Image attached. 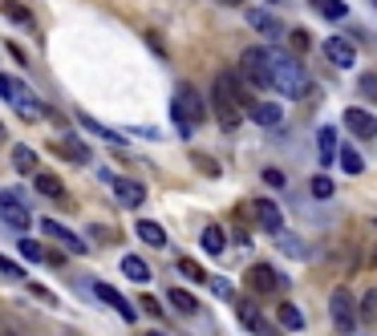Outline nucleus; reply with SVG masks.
<instances>
[{
	"mask_svg": "<svg viewBox=\"0 0 377 336\" xmlns=\"http://www.w3.org/2000/svg\"><path fill=\"white\" fill-rule=\"evenodd\" d=\"M235 316H240V324H244L247 332H256V336H276V328L264 321V312L252 304V300H240V304H235Z\"/></svg>",
	"mask_w": 377,
	"mask_h": 336,
	"instance_id": "13",
	"label": "nucleus"
},
{
	"mask_svg": "<svg viewBox=\"0 0 377 336\" xmlns=\"http://www.w3.org/2000/svg\"><path fill=\"white\" fill-rule=\"evenodd\" d=\"M247 25L260 32V37H268V41H276L280 32H284V25H280L276 16L268 13V8H247Z\"/></svg>",
	"mask_w": 377,
	"mask_h": 336,
	"instance_id": "15",
	"label": "nucleus"
},
{
	"mask_svg": "<svg viewBox=\"0 0 377 336\" xmlns=\"http://www.w3.org/2000/svg\"><path fill=\"white\" fill-rule=\"evenodd\" d=\"M0 142H4V126H0Z\"/></svg>",
	"mask_w": 377,
	"mask_h": 336,
	"instance_id": "47",
	"label": "nucleus"
},
{
	"mask_svg": "<svg viewBox=\"0 0 377 336\" xmlns=\"http://www.w3.org/2000/svg\"><path fill=\"white\" fill-rule=\"evenodd\" d=\"M252 215H256V223H260L264 231H272V235L284 231V211H280L272 199H252Z\"/></svg>",
	"mask_w": 377,
	"mask_h": 336,
	"instance_id": "11",
	"label": "nucleus"
},
{
	"mask_svg": "<svg viewBox=\"0 0 377 336\" xmlns=\"http://www.w3.org/2000/svg\"><path fill=\"white\" fill-rule=\"evenodd\" d=\"M276 321H280L284 332H304V312H300L296 304H280L276 308Z\"/></svg>",
	"mask_w": 377,
	"mask_h": 336,
	"instance_id": "21",
	"label": "nucleus"
},
{
	"mask_svg": "<svg viewBox=\"0 0 377 336\" xmlns=\"http://www.w3.org/2000/svg\"><path fill=\"white\" fill-rule=\"evenodd\" d=\"M207 284L215 288V296H223V300H231V284H228V280H219V275H211Z\"/></svg>",
	"mask_w": 377,
	"mask_h": 336,
	"instance_id": "39",
	"label": "nucleus"
},
{
	"mask_svg": "<svg viewBox=\"0 0 377 336\" xmlns=\"http://www.w3.org/2000/svg\"><path fill=\"white\" fill-rule=\"evenodd\" d=\"M0 223L13 227V231H29V223H33V215L25 207V194L13 191V187L0 191Z\"/></svg>",
	"mask_w": 377,
	"mask_h": 336,
	"instance_id": "6",
	"label": "nucleus"
},
{
	"mask_svg": "<svg viewBox=\"0 0 377 336\" xmlns=\"http://www.w3.org/2000/svg\"><path fill=\"white\" fill-rule=\"evenodd\" d=\"M369 4H373V8H377V0H369Z\"/></svg>",
	"mask_w": 377,
	"mask_h": 336,
	"instance_id": "49",
	"label": "nucleus"
},
{
	"mask_svg": "<svg viewBox=\"0 0 377 336\" xmlns=\"http://www.w3.org/2000/svg\"><path fill=\"white\" fill-rule=\"evenodd\" d=\"M321 13H325L328 20H345V16H349V4H345V0H321Z\"/></svg>",
	"mask_w": 377,
	"mask_h": 336,
	"instance_id": "32",
	"label": "nucleus"
},
{
	"mask_svg": "<svg viewBox=\"0 0 377 336\" xmlns=\"http://www.w3.org/2000/svg\"><path fill=\"white\" fill-rule=\"evenodd\" d=\"M134 231H138V239L150 243V247H166V231L154 223V219H138V223H134Z\"/></svg>",
	"mask_w": 377,
	"mask_h": 336,
	"instance_id": "23",
	"label": "nucleus"
},
{
	"mask_svg": "<svg viewBox=\"0 0 377 336\" xmlns=\"http://www.w3.org/2000/svg\"><path fill=\"white\" fill-rule=\"evenodd\" d=\"M147 336H166V332H159V328H154V332H147Z\"/></svg>",
	"mask_w": 377,
	"mask_h": 336,
	"instance_id": "46",
	"label": "nucleus"
},
{
	"mask_svg": "<svg viewBox=\"0 0 377 336\" xmlns=\"http://www.w3.org/2000/svg\"><path fill=\"white\" fill-rule=\"evenodd\" d=\"M268 57H272V89L280 97H304L309 94V77H304V69L296 61L292 53H284V49H268Z\"/></svg>",
	"mask_w": 377,
	"mask_h": 336,
	"instance_id": "2",
	"label": "nucleus"
},
{
	"mask_svg": "<svg viewBox=\"0 0 377 336\" xmlns=\"http://www.w3.org/2000/svg\"><path fill=\"white\" fill-rule=\"evenodd\" d=\"M325 57L333 65H341V69H353V65H357V49L349 45V41H341V37H328V41H325Z\"/></svg>",
	"mask_w": 377,
	"mask_h": 336,
	"instance_id": "16",
	"label": "nucleus"
},
{
	"mask_svg": "<svg viewBox=\"0 0 377 336\" xmlns=\"http://www.w3.org/2000/svg\"><path fill=\"white\" fill-rule=\"evenodd\" d=\"M316 146H321V162H337V150H341V146H337V130L333 126H321L316 130Z\"/></svg>",
	"mask_w": 377,
	"mask_h": 336,
	"instance_id": "22",
	"label": "nucleus"
},
{
	"mask_svg": "<svg viewBox=\"0 0 377 336\" xmlns=\"http://www.w3.org/2000/svg\"><path fill=\"white\" fill-rule=\"evenodd\" d=\"M41 231H45L49 239L66 243V251H73V256H89V243H85L82 235H78V231H69L66 223H57V219H49V215L41 219Z\"/></svg>",
	"mask_w": 377,
	"mask_h": 336,
	"instance_id": "9",
	"label": "nucleus"
},
{
	"mask_svg": "<svg viewBox=\"0 0 377 336\" xmlns=\"http://www.w3.org/2000/svg\"><path fill=\"white\" fill-rule=\"evenodd\" d=\"M337 158H341L345 175H361V170H365V162H361V154L353 150V146H341V150H337Z\"/></svg>",
	"mask_w": 377,
	"mask_h": 336,
	"instance_id": "29",
	"label": "nucleus"
},
{
	"mask_svg": "<svg viewBox=\"0 0 377 336\" xmlns=\"http://www.w3.org/2000/svg\"><path fill=\"white\" fill-rule=\"evenodd\" d=\"M328 321L337 324L341 332H353L357 328V304H353V292L349 288H333V296H328Z\"/></svg>",
	"mask_w": 377,
	"mask_h": 336,
	"instance_id": "7",
	"label": "nucleus"
},
{
	"mask_svg": "<svg viewBox=\"0 0 377 336\" xmlns=\"http://www.w3.org/2000/svg\"><path fill=\"white\" fill-rule=\"evenodd\" d=\"M13 166H17L20 175H33L37 170V150L33 146H13Z\"/></svg>",
	"mask_w": 377,
	"mask_h": 336,
	"instance_id": "27",
	"label": "nucleus"
},
{
	"mask_svg": "<svg viewBox=\"0 0 377 336\" xmlns=\"http://www.w3.org/2000/svg\"><path fill=\"white\" fill-rule=\"evenodd\" d=\"M122 275L134 280V284H150V268L142 256H122Z\"/></svg>",
	"mask_w": 377,
	"mask_h": 336,
	"instance_id": "24",
	"label": "nucleus"
},
{
	"mask_svg": "<svg viewBox=\"0 0 377 336\" xmlns=\"http://www.w3.org/2000/svg\"><path fill=\"white\" fill-rule=\"evenodd\" d=\"M373 312H377V292H369V296H365V300H361V321H373Z\"/></svg>",
	"mask_w": 377,
	"mask_h": 336,
	"instance_id": "37",
	"label": "nucleus"
},
{
	"mask_svg": "<svg viewBox=\"0 0 377 336\" xmlns=\"http://www.w3.org/2000/svg\"><path fill=\"white\" fill-rule=\"evenodd\" d=\"M292 45L296 49H309V32H292Z\"/></svg>",
	"mask_w": 377,
	"mask_h": 336,
	"instance_id": "44",
	"label": "nucleus"
},
{
	"mask_svg": "<svg viewBox=\"0 0 377 336\" xmlns=\"http://www.w3.org/2000/svg\"><path fill=\"white\" fill-rule=\"evenodd\" d=\"M94 296H98L101 304H110V308H114V312H118V316H122L126 324H134V321H138V308H134L130 300L122 296V292H114V288H110V284H94Z\"/></svg>",
	"mask_w": 377,
	"mask_h": 336,
	"instance_id": "12",
	"label": "nucleus"
},
{
	"mask_svg": "<svg viewBox=\"0 0 377 336\" xmlns=\"http://www.w3.org/2000/svg\"><path fill=\"white\" fill-rule=\"evenodd\" d=\"M361 97H369V101H377V73H365V77L357 81Z\"/></svg>",
	"mask_w": 377,
	"mask_h": 336,
	"instance_id": "35",
	"label": "nucleus"
},
{
	"mask_svg": "<svg viewBox=\"0 0 377 336\" xmlns=\"http://www.w3.org/2000/svg\"><path fill=\"white\" fill-rule=\"evenodd\" d=\"M268 4H276V0H268Z\"/></svg>",
	"mask_w": 377,
	"mask_h": 336,
	"instance_id": "50",
	"label": "nucleus"
},
{
	"mask_svg": "<svg viewBox=\"0 0 377 336\" xmlns=\"http://www.w3.org/2000/svg\"><path fill=\"white\" fill-rule=\"evenodd\" d=\"M0 336H25V324L13 321L8 312H0Z\"/></svg>",
	"mask_w": 377,
	"mask_h": 336,
	"instance_id": "34",
	"label": "nucleus"
},
{
	"mask_svg": "<svg viewBox=\"0 0 377 336\" xmlns=\"http://www.w3.org/2000/svg\"><path fill=\"white\" fill-rule=\"evenodd\" d=\"M138 308H142V312H150V316H163V304H159L154 296H142V300H138Z\"/></svg>",
	"mask_w": 377,
	"mask_h": 336,
	"instance_id": "38",
	"label": "nucleus"
},
{
	"mask_svg": "<svg viewBox=\"0 0 377 336\" xmlns=\"http://www.w3.org/2000/svg\"><path fill=\"white\" fill-rule=\"evenodd\" d=\"M4 49H8V53H13V57H17L20 65H29V53H25V49H20V45H4Z\"/></svg>",
	"mask_w": 377,
	"mask_h": 336,
	"instance_id": "42",
	"label": "nucleus"
},
{
	"mask_svg": "<svg viewBox=\"0 0 377 336\" xmlns=\"http://www.w3.org/2000/svg\"><path fill=\"white\" fill-rule=\"evenodd\" d=\"M110 191L118 194V203H122V207H142V203H147V187H142V182H134V178H114V182H110Z\"/></svg>",
	"mask_w": 377,
	"mask_h": 336,
	"instance_id": "14",
	"label": "nucleus"
},
{
	"mask_svg": "<svg viewBox=\"0 0 377 336\" xmlns=\"http://www.w3.org/2000/svg\"><path fill=\"white\" fill-rule=\"evenodd\" d=\"M17 247H20V256L29 259V263H45V247H41L37 239H20Z\"/></svg>",
	"mask_w": 377,
	"mask_h": 336,
	"instance_id": "31",
	"label": "nucleus"
},
{
	"mask_svg": "<svg viewBox=\"0 0 377 336\" xmlns=\"http://www.w3.org/2000/svg\"><path fill=\"white\" fill-rule=\"evenodd\" d=\"M312 4H316V8H321V0H312Z\"/></svg>",
	"mask_w": 377,
	"mask_h": 336,
	"instance_id": "48",
	"label": "nucleus"
},
{
	"mask_svg": "<svg viewBox=\"0 0 377 336\" xmlns=\"http://www.w3.org/2000/svg\"><path fill=\"white\" fill-rule=\"evenodd\" d=\"M0 97H4V101H8L25 122H45V118L53 113L49 106L33 94V85H25L20 77H8V73H0Z\"/></svg>",
	"mask_w": 377,
	"mask_h": 336,
	"instance_id": "3",
	"label": "nucleus"
},
{
	"mask_svg": "<svg viewBox=\"0 0 377 336\" xmlns=\"http://www.w3.org/2000/svg\"><path fill=\"white\" fill-rule=\"evenodd\" d=\"M0 13L8 16L13 25H20V29H33V13H29L20 0H0Z\"/></svg>",
	"mask_w": 377,
	"mask_h": 336,
	"instance_id": "25",
	"label": "nucleus"
},
{
	"mask_svg": "<svg viewBox=\"0 0 377 336\" xmlns=\"http://www.w3.org/2000/svg\"><path fill=\"white\" fill-rule=\"evenodd\" d=\"M252 122H256V126H280V122H284V110H280L276 101H256V106H252Z\"/></svg>",
	"mask_w": 377,
	"mask_h": 336,
	"instance_id": "17",
	"label": "nucleus"
},
{
	"mask_svg": "<svg viewBox=\"0 0 377 336\" xmlns=\"http://www.w3.org/2000/svg\"><path fill=\"white\" fill-rule=\"evenodd\" d=\"M240 77L252 89H272V57H268V49L252 45L240 53Z\"/></svg>",
	"mask_w": 377,
	"mask_h": 336,
	"instance_id": "5",
	"label": "nucleus"
},
{
	"mask_svg": "<svg viewBox=\"0 0 377 336\" xmlns=\"http://www.w3.org/2000/svg\"><path fill=\"white\" fill-rule=\"evenodd\" d=\"M195 166H199V170H207V175H219V166H215V162H207L203 154H195Z\"/></svg>",
	"mask_w": 377,
	"mask_h": 336,
	"instance_id": "40",
	"label": "nucleus"
},
{
	"mask_svg": "<svg viewBox=\"0 0 377 336\" xmlns=\"http://www.w3.org/2000/svg\"><path fill=\"white\" fill-rule=\"evenodd\" d=\"M171 118H175V130H179L183 138H191V134L203 126V118H207V106H203V97H199L195 85H179V89H175V101H171Z\"/></svg>",
	"mask_w": 377,
	"mask_h": 336,
	"instance_id": "4",
	"label": "nucleus"
},
{
	"mask_svg": "<svg viewBox=\"0 0 377 336\" xmlns=\"http://www.w3.org/2000/svg\"><path fill=\"white\" fill-rule=\"evenodd\" d=\"M33 187L45 194V199H53V203H61V199H66V187H61V178H57V175H33Z\"/></svg>",
	"mask_w": 377,
	"mask_h": 336,
	"instance_id": "26",
	"label": "nucleus"
},
{
	"mask_svg": "<svg viewBox=\"0 0 377 336\" xmlns=\"http://www.w3.org/2000/svg\"><path fill=\"white\" fill-rule=\"evenodd\" d=\"M219 4H228V8H240V4H244V0H219Z\"/></svg>",
	"mask_w": 377,
	"mask_h": 336,
	"instance_id": "45",
	"label": "nucleus"
},
{
	"mask_svg": "<svg viewBox=\"0 0 377 336\" xmlns=\"http://www.w3.org/2000/svg\"><path fill=\"white\" fill-rule=\"evenodd\" d=\"M264 182H272V187H284V175H280V170H264Z\"/></svg>",
	"mask_w": 377,
	"mask_h": 336,
	"instance_id": "41",
	"label": "nucleus"
},
{
	"mask_svg": "<svg viewBox=\"0 0 377 336\" xmlns=\"http://www.w3.org/2000/svg\"><path fill=\"white\" fill-rule=\"evenodd\" d=\"M61 158H69V162H89V146L78 138V134H69L66 130V138H61V150H57Z\"/></svg>",
	"mask_w": 377,
	"mask_h": 336,
	"instance_id": "20",
	"label": "nucleus"
},
{
	"mask_svg": "<svg viewBox=\"0 0 377 336\" xmlns=\"http://www.w3.org/2000/svg\"><path fill=\"white\" fill-rule=\"evenodd\" d=\"M0 275H8V280H25V268H20V263H13L8 256H0Z\"/></svg>",
	"mask_w": 377,
	"mask_h": 336,
	"instance_id": "36",
	"label": "nucleus"
},
{
	"mask_svg": "<svg viewBox=\"0 0 377 336\" xmlns=\"http://www.w3.org/2000/svg\"><path fill=\"white\" fill-rule=\"evenodd\" d=\"M33 296H37V300H45V304H57V296H53V292H45V288H33Z\"/></svg>",
	"mask_w": 377,
	"mask_h": 336,
	"instance_id": "43",
	"label": "nucleus"
},
{
	"mask_svg": "<svg viewBox=\"0 0 377 336\" xmlns=\"http://www.w3.org/2000/svg\"><path fill=\"white\" fill-rule=\"evenodd\" d=\"M179 272H183V275H187V280H195V284H207V280H211V275L203 272V268H199L195 259H187V256H183V259H179Z\"/></svg>",
	"mask_w": 377,
	"mask_h": 336,
	"instance_id": "30",
	"label": "nucleus"
},
{
	"mask_svg": "<svg viewBox=\"0 0 377 336\" xmlns=\"http://www.w3.org/2000/svg\"><path fill=\"white\" fill-rule=\"evenodd\" d=\"M309 191L316 194V199H333V191H337V187H333V178H328V175H316Z\"/></svg>",
	"mask_w": 377,
	"mask_h": 336,
	"instance_id": "33",
	"label": "nucleus"
},
{
	"mask_svg": "<svg viewBox=\"0 0 377 336\" xmlns=\"http://www.w3.org/2000/svg\"><path fill=\"white\" fill-rule=\"evenodd\" d=\"M341 122L353 138H377V118L369 110H361V106H349V110L341 113Z\"/></svg>",
	"mask_w": 377,
	"mask_h": 336,
	"instance_id": "10",
	"label": "nucleus"
},
{
	"mask_svg": "<svg viewBox=\"0 0 377 336\" xmlns=\"http://www.w3.org/2000/svg\"><path fill=\"white\" fill-rule=\"evenodd\" d=\"M244 101H247L244 77L231 73V69H223V73L215 77V85H211V110H215V118H219V126L223 130L240 126V122H244Z\"/></svg>",
	"mask_w": 377,
	"mask_h": 336,
	"instance_id": "1",
	"label": "nucleus"
},
{
	"mask_svg": "<svg viewBox=\"0 0 377 336\" xmlns=\"http://www.w3.org/2000/svg\"><path fill=\"white\" fill-rule=\"evenodd\" d=\"M166 304L175 308L179 316H195V312H199V300L187 288H171V292H166Z\"/></svg>",
	"mask_w": 377,
	"mask_h": 336,
	"instance_id": "19",
	"label": "nucleus"
},
{
	"mask_svg": "<svg viewBox=\"0 0 377 336\" xmlns=\"http://www.w3.org/2000/svg\"><path fill=\"white\" fill-rule=\"evenodd\" d=\"M247 284H252V292H256V296H276L280 288H288V280H284L272 263H252Z\"/></svg>",
	"mask_w": 377,
	"mask_h": 336,
	"instance_id": "8",
	"label": "nucleus"
},
{
	"mask_svg": "<svg viewBox=\"0 0 377 336\" xmlns=\"http://www.w3.org/2000/svg\"><path fill=\"white\" fill-rule=\"evenodd\" d=\"M199 247H203L207 256H223V251H228V231H223L219 223H211L207 231H203V239H199Z\"/></svg>",
	"mask_w": 377,
	"mask_h": 336,
	"instance_id": "18",
	"label": "nucleus"
},
{
	"mask_svg": "<svg viewBox=\"0 0 377 336\" xmlns=\"http://www.w3.org/2000/svg\"><path fill=\"white\" fill-rule=\"evenodd\" d=\"M78 122H82L89 134H98V138H106V142H114V146H122V134H114L110 126H101L98 118H85V113H78Z\"/></svg>",
	"mask_w": 377,
	"mask_h": 336,
	"instance_id": "28",
	"label": "nucleus"
}]
</instances>
